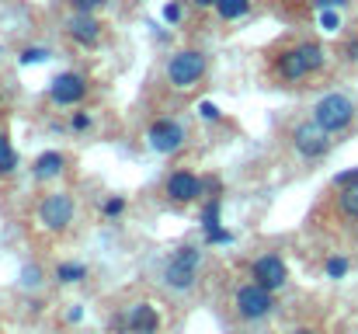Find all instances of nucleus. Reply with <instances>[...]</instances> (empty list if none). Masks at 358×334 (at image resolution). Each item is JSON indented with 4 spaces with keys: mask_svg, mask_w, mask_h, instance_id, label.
Returning a JSON list of instances; mask_svg holds the SVG:
<instances>
[{
    "mask_svg": "<svg viewBox=\"0 0 358 334\" xmlns=\"http://www.w3.org/2000/svg\"><path fill=\"white\" fill-rule=\"evenodd\" d=\"M52 102L56 105H77V102H84V95H87V81L80 77V74H59L56 81H52Z\"/></svg>",
    "mask_w": 358,
    "mask_h": 334,
    "instance_id": "nucleus-10",
    "label": "nucleus"
},
{
    "mask_svg": "<svg viewBox=\"0 0 358 334\" xmlns=\"http://www.w3.org/2000/svg\"><path fill=\"white\" fill-rule=\"evenodd\" d=\"M199 261H202L199 247H181V251H174L171 261H167V268H164L167 286H174V289H192V282H195V275H199Z\"/></svg>",
    "mask_w": 358,
    "mask_h": 334,
    "instance_id": "nucleus-4",
    "label": "nucleus"
},
{
    "mask_svg": "<svg viewBox=\"0 0 358 334\" xmlns=\"http://www.w3.org/2000/svg\"><path fill=\"white\" fill-rule=\"evenodd\" d=\"M202 118H209V122H220V109H216V105H213V102H202Z\"/></svg>",
    "mask_w": 358,
    "mask_h": 334,
    "instance_id": "nucleus-27",
    "label": "nucleus"
},
{
    "mask_svg": "<svg viewBox=\"0 0 358 334\" xmlns=\"http://www.w3.org/2000/svg\"><path fill=\"white\" fill-rule=\"evenodd\" d=\"M202 74H206V56L199 49H185V53L171 56V63H167V81L174 88H181V91L195 88L202 81Z\"/></svg>",
    "mask_w": 358,
    "mask_h": 334,
    "instance_id": "nucleus-3",
    "label": "nucleus"
},
{
    "mask_svg": "<svg viewBox=\"0 0 358 334\" xmlns=\"http://www.w3.org/2000/svg\"><path fill=\"white\" fill-rule=\"evenodd\" d=\"M101 4H105V0H73V7H77V11H84V14H94Z\"/></svg>",
    "mask_w": 358,
    "mask_h": 334,
    "instance_id": "nucleus-25",
    "label": "nucleus"
},
{
    "mask_svg": "<svg viewBox=\"0 0 358 334\" xmlns=\"http://www.w3.org/2000/svg\"><path fill=\"white\" fill-rule=\"evenodd\" d=\"M66 32H70V39L80 42V46H94V42L101 39V25H98V18H94V14H84V11H77V14L70 18Z\"/></svg>",
    "mask_w": 358,
    "mask_h": 334,
    "instance_id": "nucleus-12",
    "label": "nucleus"
},
{
    "mask_svg": "<svg viewBox=\"0 0 358 334\" xmlns=\"http://www.w3.org/2000/svg\"><path fill=\"white\" fill-rule=\"evenodd\" d=\"M341 213L352 216V220H358V181L348 185V188H341Z\"/></svg>",
    "mask_w": 358,
    "mask_h": 334,
    "instance_id": "nucleus-18",
    "label": "nucleus"
},
{
    "mask_svg": "<svg viewBox=\"0 0 358 334\" xmlns=\"http://www.w3.org/2000/svg\"><path fill=\"white\" fill-rule=\"evenodd\" d=\"M202 226H206V230H216V226H220V199L206 206V216H202Z\"/></svg>",
    "mask_w": 358,
    "mask_h": 334,
    "instance_id": "nucleus-21",
    "label": "nucleus"
},
{
    "mask_svg": "<svg viewBox=\"0 0 358 334\" xmlns=\"http://www.w3.org/2000/svg\"><path fill=\"white\" fill-rule=\"evenodd\" d=\"M56 279H59V282H80V279H87V268L77 265V261H63V265L56 268Z\"/></svg>",
    "mask_w": 358,
    "mask_h": 334,
    "instance_id": "nucleus-16",
    "label": "nucleus"
},
{
    "mask_svg": "<svg viewBox=\"0 0 358 334\" xmlns=\"http://www.w3.org/2000/svg\"><path fill=\"white\" fill-rule=\"evenodd\" d=\"M146 143H150L157 153H174V150H181V143H185V129H181L178 122H171V118H160V122L150 125Z\"/></svg>",
    "mask_w": 358,
    "mask_h": 334,
    "instance_id": "nucleus-8",
    "label": "nucleus"
},
{
    "mask_svg": "<svg viewBox=\"0 0 358 334\" xmlns=\"http://www.w3.org/2000/svg\"><path fill=\"white\" fill-rule=\"evenodd\" d=\"M327 136H331V132H327V129H320L317 122H303V125H296L292 143H296V150H299L303 157L317 160V157H324V153L331 150V139H327Z\"/></svg>",
    "mask_w": 358,
    "mask_h": 334,
    "instance_id": "nucleus-6",
    "label": "nucleus"
},
{
    "mask_svg": "<svg viewBox=\"0 0 358 334\" xmlns=\"http://www.w3.org/2000/svg\"><path fill=\"white\" fill-rule=\"evenodd\" d=\"M167 195H171L174 202H195V199L202 195V181H199L192 171H174V174L167 178Z\"/></svg>",
    "mask_w": 358,
    "mask_h": 334,
    "instance_id": "nucleus-11",
    "label": "nucleus"
},
{
    "mask_svg": "<svg viewBox=\"0 0 358 334\" xmlns=\"http://www.w3.org/2000/svg\"><path fill=\"white\" fill-rule=\"evenodd\" d=\"M320 25H324V32H338V28H341L338 7H324V11H320Z\"/></svg>",
    "mask_w": 358,
    "mask_h": 334,
    "instance_id": "nucleus-20",
    "label": "nucleus"
},
{
    "mask_svg": "<svg viewBox=\"0 0 358 334\" xmlns=\"http://www.w3.org/2000/svg\"><path fill=\"white\" fill-rule=\"evenodd\" d=\"M355 181H358V167H352V171H341V174L334 178V185H338V188H348V185H355Z\"/></svg>",
    "mask_w": 358,
    "mask_h": 334,
    "instance_id": "nucleus-23",
    "label": "nucleus"
},
{
    "mask_svg": "<svg viewBox=\"0 0 358 334\" xmlns=\"http://www.w3.org/2000/svg\"><path fill=\"white\" fill-rule=\"evenodd\" d=\"M348 60H358V39L348 42Z\"/></svg>",
    "mask_w": 358,
    "mask_h": 334,
    "instance_id": "nucleus-31",
    "label": "nucleus"
},
{
    "mask_svg": "<svg viewBox=\"0 0 358 334\" xmlns=\"http://www.w3.org/2000/svg\"><path fill=\"white\" fill-rule=\"evenodd\" d=\"M324 268H327V279H345L352 265H348V258H327Z\"/></svg>",
    "mask_w": 358,
    "mask_h": 334,
    "instance_id": "nucleus-19",
    "label": "nucleus"
},
{
    "mask_svg": "<svg viewBox=\"0 0 358 334\" xmlns=\"http://www.w3.org/2000/svg\"><path fill=\"white\" fill-rule=\"evenodd\" d=\"M129 331L132 334H157L160 328V317H157V310L150 307V303H136L132 310H129Z\"/></svg>",
    "mask_w": 358,
    "mask_h": 334,
    "instance_id": "nucleus-13",
    "label": "nucleus"
},
{
    "mask_svg": "<svg viewBox=\"0 0 358 334\" xmlns=\"http://www.w3.org/2000/svg\"><path fill=\"white\" fill-rule=\"evenodd\" d=\"M352 118H355V102L345 98V95H327V98H320V102L313 105V122H317L320 129H327V132L348 129Z\"/></svg>",
    "mask_w": 358,
    "mask_h": 334,
    "instance_id": "nucleus-2",
    "label": "nucleus"
},
{
    "mask_svg": "<svg viewBox=\"0 0 358 334\" xmlns=\"http://www.w3.org/2000/svg\"><path fill=\"white\" fill-rule=\"evenodd\" d=\"M122 209H125V199H108L105 202V216H119Z\"/></svg>",
    "mask_w": 358,
    "mask_h": 334,
    "instance_id": "nucleus-26",
    "label": "nucleus"
},
{
    "mask_svg": "<svg viewBox=\"0 0 358 334\" xmlns=\"http://www.w3.org/2000/svg\"><path fill=\"white\" fill-rule=\"evenodd\" d=\"M21 282H24V286H38V282H42V272H38V268H24V272H21Z\"/></svg>",
    "mask_w": 358,
    "mask_h": 334,
    "instance_id": "nucleus-24",
    "label": "nucleus"
},
{
    "mask_svg": "<svg viewBox=\"0 0 358 334\" xmlns=\"http://www.w3.org/2000/svg\"><path fill=\"white\" fill-rule=\"evenodd\" d=\"M45 60H49V49H24V53H21V63H24V67L45 63Z\"/></svg>",
    "mask_w": 358,
    "mask_h": 334,
    "instance_id": "nucleus-22",
    "label": "nucleus"
},
{
    "mask_svg": "<svg viewBox=\"0 0 358 334\" xmlns=\"http://www.w3.org/2000/svg\"><path fill=\"white\" fill-rule=\"evenodd\" d=\"M216 11H220L223 21H237L250 11V0H216Z\"/></svg>",
    "mask_w": 358,
    "mask_h": 334,
    "instance_id": "nucleus-15",
    "label": "nucleus"
},
{
    "mask_svg": "<svg viewBox=\"0 0 358 334\" xmlns=\"http://www.w3.org/2000/svg\"><path fill=\"white\" fill-rule=\"evenodd\" d=\"M296 334H317V331H310V328H299V331H296Z\"/></svg>",
    "mask_w": 358,
    "mask_h": 334,
    "instance_id": "nucleus-33",
    "label": "nucleus"
},
{
    "mask_svg": "<svg viewBox=\"0 0 358 334\" xmlns=\"http://www.w3.org/2000/svg\"><path fill=\"white\" fill-rule=\"evenodd\" d=\"M38 220L45 223L49 230H66L73 220V199L66 192H56V195H45L42 206H38Z\"/></svg>",
    "mask_w": 358,
    "mask_h": 334,
    "instance_id": "nucleus-7",
    "label": "nucleus"
},
{
    "mask_svg": "<svg viewBox=\"0 0 358 334\" xmlns=\"http://www.w3.org/2000/svg\"><path fill=\"white\" fill-rule=\"evenodd\" d=\"M324 63H327L324 46H317V42H303V46L282 53V60H278V74H282L285 81H303L306 74H317Z\"/></svg>",
    "mask_w": 358,
    "mask_h": 334,
    "instance_id": "nucleus-1",
    "label": "nucleus"
},
{
    "mask_svg": "<svg viewBox=\"0 0 358 334\" xmlns=\"http://www.w3.org/2000/svg\"><path fill=\"white\" fill-rule=\"evenodd\" d=\"M313 7L317 11H324V7H338L341 11V7H348V0H313Z\"/></svg>",
    "mask_w": 358,
    "mask_h": 334,
    "instance_id": "nucleus-28",
    "label": "nucleus"
},
{
    "mask_svg": "<svg viewBox=\"0 0 358 334\" xmlns=\"http://www.w3.org/2000/svg\"><path fill=\"white\" fill-rule=\"evenodd\" d=\"M164 18H167V21H181V7H178V4H167V7H164Z\"/></svg>",
    "mask_w": 358,
    "mask_h": 334,
    "instance_id": "nucleus-29",
    "label": "nucleus"
},
{
    "mask_svg": "<svg viewBox=\"0 0 358 334\" xmlns=\"http://www.w3.org/2000/svg\"><path fill=\"white\" fill-rule=\"evenodd\" d=\"M66 167V160H63V153H56V150H49V153H42L35 164H31V174L38 178V181H49V178H56L59 171Z\"/></svg>",
    "mask_w": 358,
    "mask_h": 334,
    "instance_id": "nucleus-14",
    "label": "nucleus"
},
{
    "mask_svg": "<svg viewBox=\"0 0 358 334\" xmlns=\"http://www.w3.org/2000/svg\"><path fill=\"white\" fill-rule=\"evenodd\" d=\"M285 279H289V268H285V261L278 254H264V258L254 261V282L257 286H264V289L275 293V289L285 286Z\"/></svg>",
    "mask_w": 358,
    "mask_h": 334,
    "instance_id": "nucleus-9",
    "label": "nucleus"
},
{
    "mask_svg": "<svg viewBox=\"0 0 358 334\" xmlns=\"http://www.w3.org/2000/svg\"><path fill=\"white\" fill-rule=\"evenodd\" d=\"M87 125H91V118H87L84 111H77V115H73V129H87Z\"/></svg>",
    "mask_w": 358,
    "mask_h": 334,
    "instance_id": "nucleus-30",
    "label": "nucleus"
},
{
    "mask_svg": "<svg viewBox=\"0 0 358 334\" xmlns=\"http://www.w3.org/2000/svg\"><path fill=\"white\" fill-rule=\"evenodd\" d=\"M271 289H264V286H257V282H250V286H243L237 293V314L243 321H261V317H268L271 314Z\"/></svg>",
    "mask_w": 358,
    "mask_h": 334,
    "instance_id": "nucleus-5",
    "label": "nucleus"
},
{
    "mask_svg": "<svg viewBox=\"0 0 358 334\" xmlns=\"http://www.w3.org/2000/svg\"><path fill=\"white\" fill-rule=\"evenodd\" d=\"M192 4H199V7H216V0H192Z\"/></svg>",
    "mask_w": 358,
    "mask_h": 334,
    "instance_id": "nucleus-32",
    "label": "nucleus"
},
{
    "mask_svg": "<svg viewBox=\"0 0 358 334\" xmlns=\"http://www.w3.org/2000/svg\"><path fill=\"white\" fill-rule=\"evenodd\" d=\"M14 167H17V153H14L10 139L0 132V174H10Z\"/></svg>",
    "mask_w": 358,
    "mask_h": 334,
    "instance_id": "nucleus-17",
    "label": "nucleus"
}]
</instances>
